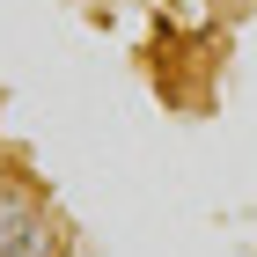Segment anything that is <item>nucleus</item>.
I'll use <instances>...</instances> for the list:
<instances>
[{"mask_svg":"<svg viewBox=\"0 0 257 257\" xmlns=\"http://www.w3.org/2000/svg\"><path fill=\"white\" fill-rule=\"evenodd\" d=\"M0 257H74V228L30 184L0 177Z\"/></svg>","mask_w":257,"mask_h":257,"instance_id":"f257e3e1","label":"nucleus"}]
</instances>
